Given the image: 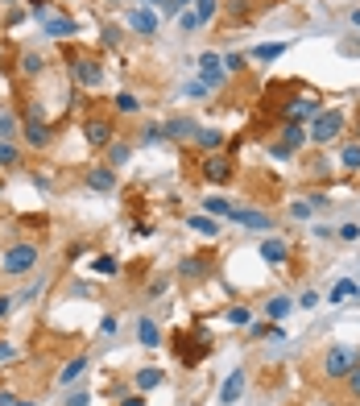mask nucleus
Wrapping results in <instances>:
<instances>
[{"instance_id":"obj_17","label":"nucleus","mask_w":360,"mask_h":406,"mask_svg":"<svg viewBox=\"0 0 360 406\" xmlns=\"http://www.w3.org/2000/svg\"><path fill=\"white\" fill-rule=\"evenodd\" d=\"M191 141H195V149H203V154H220V149H224V133H220V129H199Z\"/></svg>"},{"instance_id":"obj_28","label":"nucleus","mask_w":360,"mask_h":406,"mask_svg":"<svg viewBox=\"0 0 360 406\" xmlns=\"http://www.w3.org/2000/svg\"><path fill=\"white\" fill-rule=\"evenodd\" d=\"M91 273H99V278H116V273H120V262H116L112 253H99V257L91 262Z\"/></svg>"},{"instance_id":"obj_23","label":"nucleus","mask_w":360,"mask_h":406,"mask_svg":"<svg viewBox=\"0 0 360 406\" xmlns=\"http://www.w3.org/2000/svg\"><path fill=\"white\" fill-rule=\"evenodd\" d=\"M282 145L294 154V149H303L307 145V129L303 125H294V121H286V129H282Z\"/></svg>"},{"instance_id":"obj_46","label":"nucleus","mask_w":360,"mask_h":406,"mask_svg":"<svg viewBox=\"0 0 360 406\" xmlns=\"http://www.w3.org/2000/svg\"><path fill=\"white\" fill-rule=\"evenodd\" d=\"M141 141H145V145H158V141H162V125H145Z\"/></svg>"},{"instance_id":"obj_24","label":"nucleus","mask_w":360,"mask_h":406,"mask_svg":"<svg viewBox=\"0 0 360 406\" xmlns=\"http://www.w3.org/2000/svg\"><path fill=\"white\" fill-rule=\"evenodd\" d=\"M282 54H286V42H265V46H257V50H253L249 58H253V62H265V67H270V62H277Z\"/></svg>"},{"instance_id":"obj_8","label":"nucleus","mask_w":360,"mask_h":406,"mask_svg":"<svg viewBox=\"0 0 360 406\" xmlns=\"http://www.w3.org/2000/svg\"><path fill=\"white\" fill-rule=\"evenodd\" d=\"M83 137H88V145H95V149H108V145L116 141V121H112V116H88V121H83Z\"/></svg>"},{"instance_id":"obj_4","label":"nucleus","mask_w":360,"mask_h":406,"mask_svg":"<svg viewBox=\"0 0 360 406\" xmlns=\"http://www.w3.org/2000/svg\"><path fill=\"white\" fill-rule=\"evenodd\" d=\"M356 365H360L356 349H348V344H331V349L323 353V377H327V381H344Z\"/></svg>"},{"instance_id":"obj_54","label":"nucleus","mask_w":360,"mask_h":406,"mask_svg":"<svg viewBox=\"0 0 360 406\" xmlns=\"http://www.w3.org/2000/svg\"><path fill=\"white\" fill-rule=\"evenodd\" d=\"M8 311H13V299H8V295H0V319L8 316Z\"/></svg>"},{"instance_id":"obj_19","label":"nucleus","mask_w":360,"mask_h":406,"mask_svg":"<svg viewBox=\"0 0 360 406\" xmlns=\"http://www.w3.org/2000/svg\"><path fill=\"white\" fill-rule=\"evenodd\" d=\"M166 381V369H158V365H145V369H137V390L145 394V390H158Z\"/></svg>"},{"instance_id":"obj_58","label":"nucleus","mask_w":360,"mask_h":406,"mask_svg":"<svg viewBox=\"0 0 360 406\" xmlns=\"http://www.w3.org/2000/svg\"><path fill=\"white\" fill-rule=\"evenodd\" d=\"M149 4H158V8H162V4H166V0H149Z\"/></svg>"},{"instance_id":"obj_43","label":"nucleus","mask_w":360,"mask_h":406,"mask_svg":"<svg viewBox=\"0 0 360 406\" xmlns=\"http://www.w3.org/2000/svg\"><path fill=\"white\" fill-rule=\"evenodd\" d=\"M224 71L240 75V71H244V54H224Z\"/></svg>"},{"instance_id":"obj_50","label":"nucleus","mask_w":360,"mask_h":406,"mask_svg":"<svg viewBox=\"0 0 360 406\" xmlns=\"http://www.w3.org/2000/svg\"><path fill=\"white\" fill-rule=\"evenodd\" d=\"M166 286H170V278H153V282H149V295H162Z\"/></svg>"},{"instance_id":"obj_55","label":"nucleus","mask_w":360,"mask_h":406,"mask_svg":"<svg viewBox=\"0 0 360 406\" xmlns=\"http://www.w3.org/2000/svg\"><path fill=\"white\" fill-rule=\"evenodd\" d=\"M0 361H13V344H0Z\"/></svg>"},{"instance_id":"obj_9","label":"nucleus","mask_w":360,"mask_h":406,"mask_svg":"<svg viewBox=\"0 0 360 406\" xmlns=\"http://www.w3.org/2000/svg\"><path fill=\"white\" fill-rule=\"evenodd\" d=\"M228 220L240 224V228H257V232H270V228H273V216H270V212H261V208H232Z\"/></svg>"},{"instance_id":"obj_49","label":"nucleus","mask_w":360,"mask_h":406,"mask_svg":"<svg viewBox=\"0 0 360 406\" xmlns=\"http://www.w3.org/2000/svg\"><path fill=\"white\" fill-rule=\"evenodd\" d=\"M270 158H290V149L282 141H270Z\"/></svg>"},{"instance_id":"obj_1","label":"nucleus","mask_w":360,"mask_h":406,"mask_svg":"<svg viewBox=\"0 0 360 406\" xmlns=\"http://www.w3.org/2000/svg\"><path fill=\"white\" fill-rule=\"evenodd\" d=\"M67 62H71V79H75L83 91H99V88H104V75H108V71H104V58H99V54L71 46V50H67Z\"/></svg>"},{"instance_id":"obj_2","label":"nucleus","mask_w":360,"mask_h":406,"mask_svg":"<svg viewBox=\"0 0 360 406\" xmlns=\"http://www.w3.org/2000/svg\"><path fill=\"white\" fill-rule=\"evenodd\" d=\"M38 262H42V249L34 245V241H13L4 253H0V270L8 273V278H25V273L38 270Z\"/></svg>"},{"instance_id":"obj_5","label":"nucleus","mask_w":360,"mask_h":406,"mask_svg":"<svg viewBox=\"0 0 360 406\" xmlns=\"http://www.w3.org/2000/svg\"><path fill=\"white\" fill-rule=\"evenodd\" d=\"M340 133H344V112H340V108H331V112L323 108L315 121H311V129H307V141H315V145H331Z\"/></svg>"},{"instance_id":"obj_30","label":"nucleus","mask_w":360,"mask_h":406,"mask_svg":"<svg viewBox=\"0 0 360 406\" xmlns=\"http://www.w3.org/2000/svg\"><path fill=\"white\" fill-rule=\"evenodd\" d=\"M112 108H116L120 116H137V112H141V100H137L133 91H120V95L112 100Z\"/></svg>"},{"instance_id":"obj_41","label":"nucleus","mask_w":360,"mask_h":406,"mask_svg":"<svg viewBox=\"0 0 360 406\" xmlns=\"http://www.w3.org/2000/svg\"><path fill=\"white\" fill-rule=\"evenodd\" d=\"M179 29H182V34H195V29H199V17H195L191 8H186V13H179Z\"/></svg>"},{"instance_id":"obj_29","label":"nucleus","mask_w":360,"mask_h":406,"mask_svg":"<svg viewBox=\"0 0 360 406\" xmlns=\"http://www.w3.org/2000/svg\"><path fill=\"white\" fill-rule=\"evenodd\" d=\"M186 228H191V232H199V236H216V232H220V224H216L212 216H199V212H195V216H186Z\"/></svg>"},{"instance_id":"obj_7","label":"nucleus","mask_w":360,"mask_h":406,"mask_svg":"<svg viewBox=\"0 0 360 406\" xmlns=\"http://www.w3.org/2000/svg\"><path fill=\"white\" fill-rule=\"evenodd\" d=\"M199 175L212 182V187H228V182H232V175H236L232 154H207V158H203V166H199Z\"/></svg>"},{"instance_id":"obj_11","label":"nucleus","mask_w":360,"mask_h":406,"mask_svg":"<svg viewBox=\"0 0 360 406\" xmlns=\"http://www.w3.org/2000/svg\"><path fill=\"white\" fill-rule=\"evenodd\" d=\"M195 133H199V121H195V116H166V121H162V137H166V141H191Z\"/></svg>"},{"instance_id":"obj_37","label":"nucleus","mask_w":360,"mask_h":406,"mask_svg":"<svg viewBox=\"0 0 360 406\" xmlns=\"http://www.w3.org/2000/svg\"><path fill=\"white\" fill-rule=\"evenodd\" d=\"M352 295H360L356 282H340V286L331 290V303H344V299H352Z\"/></svg>"},{"instance_id":"obj_22","label":"nucleus","mask_w":360,"mask_h":406,"mask_svg":"<svg viewBox=\"0 0 360 406\" xmlns=\"http://www.w3.org/2000/svg\"><path fill=\"white\" fill-rule=\"evenodd\" d=\"M137 340H141L145 349H158V344H162V327H158L153 319L145 316V319H141V323H137Z\"/></svg>"},{"instance_id":"obj_21","label":"nucleus","mask_w":360,"mask_h":406,"mask_svg":"<svg viewBox=\"0 0 360 406\" xmlns=\"http://www.w3.org/2000/svg\"><path fill=\"white\" fill-rule=\"evenodd\" d=\"M0 141H21V121L13 108H0Z\"/></svg>"},{"instance_id":"obj_32","label":"nucleus","mask_w":360,"mask_h":406,"mask_svg":"<svg viewBox=\"0 0 360 406\" xmlns=\"http://www.w3.org/2000/svg\"><path fill=\"white\" fill-rule=\"evenodd\" d=\"M340 162H344V170H360V141H348L344 149H340Z\"/></svg>"},{"instance_id":"obj_16","label":"nucleus","mask_w":360,"mask_h":406,"mask_svg":"<svg viewBox=\"0 0 360 406\" xmlns=\"http://www.w3.org/2000/svg\"><path fill=\"white\" fill-rule=\"evenodd\" d=\"M42 25H46V34H50V38H58V42L75 38V29H79V25H75L71 17H46Z\"/></svg>"},{"instance_id":"obj_48","label":"nucleus","mask_w":360,"mask_h":406,"mask_svg":"<svg viewBox=\"0 0 360 406\" xmlns=\"http://www.w3.org/2000/svg\"><path fill=\"white\" fill-rule=\"evenodd\" d=\"M298 307H303V311H315V307H319V295H315V290H307V295L298 299Z\"/></svg>"},{"instance_id":"obj_33","label":"nucleus","mask_w":360,"mask_h":406,"mask_svg":"<svg viewBox=\"0 0 360 406\" xmlns=\"http://www.w3.org/2000/svg\"><path fill=\"white\" fill-rule=\"evenodd\" d=\"M253 327V340H286V332L277 323H249Z\"/></svg>"},{"instance_id":"obj_20","label":"nucleus","mask_w":360,"mask_h":406,"mask_svg":"<svg viewBox=\"0 0 360 406\" xmlns=\"http://www.w3.org/2000/svg\"><path fill=\"white\" fill-rule=\"evenodd\" d=\"M88 373V357H71V361L58 369V386H71V381H79Z\"/></svg>"},{"instance_id":"obj_52","label":"nucleus","mask_w":360,"mask_h":406,"mask_svg":"<svg viewBox=\"0 0 360 406\" xmlns=\"http://www.w3.org/2000/svg\"><path fill=\"white\" fill-rule=\"evenodd\" d=\"M120 406H145V394H129V398H120Z\"/></svg>"},{"instance_id":"obj_35","label":"nucleus","mask_w":360,"mask_h":406,"mask_svg":"<svg viewBox=\"0 0 360 406\" xmlns=\"http://www.w3.org/2000/svg\"><path fill=\"white\" fill-rule=\"evenodd\" d=\"M42 67H46V58H42V54H21V75L38 79V75H42Z\"/></svg>"},{"instance_id":"obj_53","label":"nucleus","mask_w":360,"mask_h":406,"mask_svg":"<svg viewBox=\"0 0 360 406\" xmlns=\"http://www.w3.org/2000/svg\"><path fill=\"white\" fill-rule=\"evenodd\" d=\"M88 402H91L88 394H71V398H67V406H88Z\"/></svg>"},{"instance_id":"obj_26","label":"nucleus","mask_w":360,"mask_h":406,"mask_svg":"<svg viewBox=\"0 0 360 406\" xmlns=\"http://www.w3.org/2000/svg\"><path fill=\"white\" fill-rule=\"evenodd\" d=\"M261 257H265L270 266H282V262H286V245H282L277 236H265V241H261Z\"/></svg>"},{"instance_id":"obj_3","label":"nucleus","mask_w":360,"mask_h":406,"mask_svg":"<svg viewBox=\"0 0 360 406\" xmlns=\"http://www.w3.org/2000/svg\"><path fill=\"white\" fill-rule=\"evenodd\" d=\"M212 353V340H207V327L199 332H179L174 336V357H179L186 369H199V361Z\"/></svg>"},{"instance_id":"obj_47","label":"nucleus","mask_w":360,"mask_h":406,"mask_svg":"<svg viewBox=\"0 0 360 406\" xmlns=\"http://www.w3.org/2000/svg\"><path fill=\"white\" fill-rule=\"evenodd\" d=\"M340 241H348V245L360 241V224H344V228H340Z\"/></svg>"},{"instance_id":"obj_56","label":"nucleus","mask_w":360,"mask_h":406,"mask_svg":"<svg viewBox=\"0 0 360 406\" xmlns=\"http://www.w3.org/2000/svg\"><path fill=\"white\" fill-rule=\"evenodd\" d=\"M352 25L360 29V8H352Z\"/></svg>"},{"instance_id":"obj_34","label":"nucleus","mask_w":360,"mask_h":406,"mask_svg":"<svg viewBox=\"0 0 360 406\" xmlns=\"http://www.w3.org/2000/svg\"><path fill=\"white\" fill-rule=\"evenodd\" d=\"M191 13H195V17H199V29H203V25H207V21H212V17H216V13H220V0H199V4H195V8H191Z\"/></svg>"},{"instance_id":"obj_44","label":"nucleus","mask_w":360,"mask_h":406,"mask_svg":"<svg viewBox=\"0 0 360 406\" xmlns=\"http://www.w3.org/2000/svg\"><path fill=\"white\" fill-rule=\"evenodd\" d=\"M25 4H29V13H34L38 21H46V17H50V0H25Z\"/></svg>"},{"instance_id":"obj_59","label":"nucleus","mask_w":360,"mask_h":406,"mask_svg":"<svg viewBox=\"0 0 360 406\" xmlns=\"http://www.w3.org/2000/svg\"><path fill=\"white\" fill-rule=\"evenodd\" d=\"M356 137H360V116H356Z\"/></svg>"},{"instance_id":"obj_57","label":"nucleus","mask_w":360,"mask_h":406,"mask_svg":"<svg viewBox=\"0 0 360 406\" xmlns=\"http://www.w3.org/2000/svg\"><path fill=\"white\" fill-rule=\"evenodd\" d=\"M174 4H179V8H186V4H191V0H174Z\"/></svg>"},{"instance_id":"obj_13","label":"nucleus","mask_w":360,"mask_h":406,"mask_svg":"<svg viewBox=\"0 0 360 406\" xmlns=\"http://www.w3.org/2000/svg\"><path fill=\"white\" fill-rule=\"evenodd\" d=\"M83 182H88L91 191H112V187H116V170H112L108 162H99V166H88Z\"/></svg>"},{"instance_id":"obj_38","label":"nucleus","mask_w":360,"mask_h":406,"mask_svg":"<svg viewBox=\"0 0 360 406\" xmlns=\"http://www.w3.org/2000/svg\"><path fill=\"white\" fill-rule=\"evenodd\" d=\"M99 42L108 46V50H116L125 38H120V29H116V25H104V29H99Z\"/></svg>"},{"instance_id":"obj_15","label":"nucleus","mask_w":360,"mask_h":406,"mask_svg":"<svg viewBox=\"0 0 360 406\" xmlns=\"http://www.w3.org/2000/svg\"><path fill=\"white\" fill-rule=\"evenodd\" d=\"M220 8H224V17L232 21V25H244V21L257 13V4H253V0H224Z\"/></svg>"},{"instance_id":"obj_42","label":"nucleus","mask_w":360,"mask_h":406,"mask_svg":"<svg viewBox=\"0 0 360 406\" xmlns=\"http://www.w3.org/2000/svg\"><path fill=\"white\" fill-rule=\"evenodd\" d=\"M311 212H315V208H311V203H303V199H294V203H290V216H294V220H311Z\"/></svg>"},{"instance_id":"obj_39","label":"nucleus","mask_w":360,"mask_h":406,"mask_svg":"<svg viewBox=\"0 0 360 406\" xmlns=\"http://www.w3.org/2000/svg\"><path fill=\"white\" fill-rule=\"evenodd\" d=\"M228 323H236V327L253 323V316H249V307H228Z\"/></svg>"},{"instance_id":"obj_25","label":"nucleus","mask_w":360,"mask_h":406,"mask_svg":"<svg viewBox=\"0 0 360 406\" xmlns=\"http://www.w3.org/2000/svg\"><path fill=\"white\" fill-rule=\"evenodd\" d=\"M21 166V145L17 141H0V170H17Z\"/></svg>"},{"instance_id":"obj_45","label":"nucleus","mask_w":360,"mask_h":406,"mask_svg":"<svg viewBox=\"0 0 360 406\" xmlns=\"http://www.w3.org/2000/svg\"><path fill=\"white\" fill-rule=\"evenodd\" d=\"M186 95H191V100H203V95H212V88H207L203 79H195V83H186Z\"/></svg>"},{"instance_id":"obj_60","label":"nucleus","mask_w":360,"mask_h":406,"mask_svg":"<svg viewBox=\"0 0 360 406\" xmlns=\"http://www.w3.org/2000/svg\"><path fill=\"white\" fill-rule=\"evenodd\" d=\"M108 4H120V0H108Z\"/></svg>"},{"instance_id":"obj_18","label":"nucleus","mask_w":360,"mask_h":406,"mask_svg":"<svg viewBox=\"0 0 360 406\" xmlns=\"http://www.w3.org/2000/svg\"><path fill=\"white\" fill-rule=\"evenodd\" d=\"M240 394H244V369H232V377H228L224 390H220V402L232 406V402H240Z\"/></svg>"},{"instance_id":"obj_36","label":"nucleus","mask_w":360,"mask_h":406,"mask_svg":"<svg viewBox=\"0 0 360 406\" xmlns=\"http://www.w3.org/2000/svg\"><path fill=\"white\" fill-rule=\"evenodd\" d=\"M232 208H228V199H220V195H207L203 199V216H228Z\"/></svg>"},{"instance_id":"obj_40","label":"nucleus","mask_w":360,"mask_h":406,"mask_svg":"<svg viewBox=\"0 0 360 406\" xmlns=\"http://www.w3.org/2000/svg\"><path fill=\"white\" fill-rule=\"evenodd\" d=\"M344 381H348V398H352V402H360V365L348 373V377H344Z\"/></svg>"},{"instance_id":"obj_10","label":"nucleus","mask_w":360,"mask_h":406,"mask_svg":"<svg viewBox=\"0 0 360 406\" xmlns=\"http://www.w3.org/2000/svg\"><path fill=\"white\" fill-rule=\"evenodd\" d=\"M224 75H228V71H224V58H220V54H212V50L199 54V79H203L212 91L224 88Z\"/></svg>"},{"instance_id":"obj_6","label":"nucleus","mask_w":360,"mask_h":406,"mask_svg":"<svg viewBox=\"0 0 360 406\" xmlns=\"http://www.w3.org/2000/svg\"><path fill=\"white\" fill-rule=\"evenodd\" d=\"M21 141L34 149V154H42V149H50V141H54V133H50V125L42 121V112L38 108H29L25 116H21Z\"/></svg>"},{"instance_id":"obj_51","label":"nucleus","mask_w":360,"mask_h":406,"mask_svg":"<svg viewBox=\"0 0 360 406\" xmlns=\"http://www.w3.org/2000/svg\"><path fill=\"white\" fill-rule=\"evenodd\" d=\"M0 406H29L25 398H17V394H0Z\"/></svg>"},{"instance_id":"obj_31","label":"nucleus","mask_w":360,"mask_h":406,"mask_svg":"<svg viewBox=\"0 0 360 406\" xmlns=\"http://www.w3.org/2000/svg\"><path fill=\"white\" fill-rule=\"evenodd\" d=\"M290 311H294V303H290L286 295H277V299H270V303H265V316H270L273 323H277V319H286Z\"/></svg>"},{"instance_id":"obj_27","label":"nucleus","mask_w":360,"mask_h":406,"mask_svg":"<svg viewBox=\"0 0 360 406\" xmlns=\"http://www.w3.org/2000/svg\"><path fill=\"white\" fill-rule=\"evenodd\" d=\"M129 158H133V145H129V141H112V145H108V166H112V170L125 166Z\"/></svg>"},{"instance_id":"obj_14","label":"nucleus","mask_w":360,"mask_h":406,"mask_svg":"<svg viewBox=\"0 0 360 406\" xmlns=\"http://www.w3.org/2000/svg\"><path fill=\"white\" fill-rule=\"evenodd\" d=\"M207 270H212V257H182V262H179V278H182V282H195V278L203 282Z\"/></svg>"},{"instance_id":"obj_12","label":"nucleus","mask_w":360,"mask_h":406,"mask_svg":"<svg viewBox=\"0 0 360 406\" xmlns=\"http://www.w3.org/2000/svg\"><path fill=\"white\" fill-rule=\"evenodd\" d=\"M129 34H137V38H153L158 34V13L149 4H141V8L129 13Z\"/></svg>"}]
</instances>
